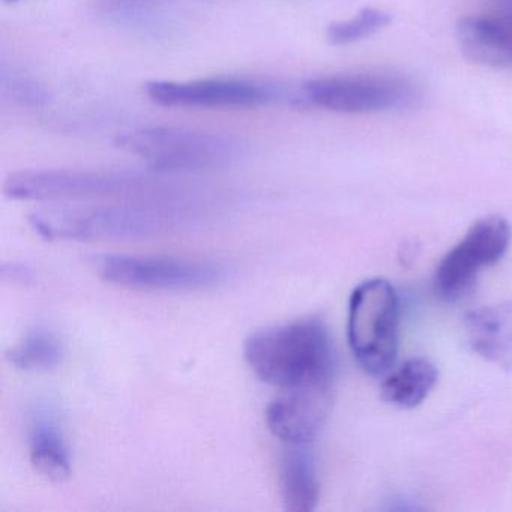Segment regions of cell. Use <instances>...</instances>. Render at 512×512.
Masks as SVG:
<instances>
[{"label":"cell","mask_w":512,"mask_h":512,"mask_svg":"<svg viewBox=\"0 0 512 512\" xmlns=\"http://www.w3.org/2000/svg\"><path fill=\"white\" fill-rule=\"evenodd\" d=\"M244 358L259 379L281 391L334 386V346L328 329L316 317L250 335L244 344Z\"/></svg>","instance_id":"obj_1"},{"label":"cell","mask_w":512,"mask_h":512,"mask_svg":"<svg viewBox=\"0 0 512 512\" xmlns=\"http://www.w3.org/2000/svg\"><path fill=\"white\" fill-rule=\"evenodd\" d=\"M193 221L173 202L128 203L94 208L52 209L29 218L32 229L49 241L131 242L176 232Z\"/></svg>","instance_id":"obj_2"},{"label":"cell","mask_w":512,"mask_h":512,"mask_svg":"<svg viewBox=\"0 0 512 512\" xmlns=\"http://www.w3.org/2000/svg\"><path fill=\"white\" fill-rule=\"evenodd\" d=\"M349 343L356 361L371 376H382L398 352V298L382 278L353 290L349 304Z\"/></svg>","instance_id":"obj_3"},{"label":"cell","mask_w":512,"mask_h":512,"mask_svg":"<svg viewBox=\"0 0 512 512\" xmlns=\"http://www.w3.org/2000/svg\"><path fill=\"white\" fill-rule=\"evenodd\" d=\"M116 145L148 161L155 172H194L226 164L236 146L208 131L184 127H146L121 134Z\"/></svg>","instance_id":"obj_4"},{"label":"cell","mask_w":512,"mask_h":512,"mask_svg":"<svg viewBox=\"0 0 512 512\" xmlns=\"http://www.w3.org/2000/svg\"><path fill=\"white\" fill-rule=\"evenodd\" d=\"M421 100L418 86L394 74L320 77L302 85L307 106L344 115L412 109Z\"/></svg>","instance_id":"obj_5"},{"label":"cell","mask_w":512,"mask_h":512,"mask_svg":"<svg viewBox=\"0 0 512 512\" xmlns=\"http://www.w3.org/2000/svg\"><path fill=\"white\" fill-rule=\"evenodd\" d=\"M151 190V182L133 173L80 170H23L8 176L4 193L25 202L136 197Z\"/></svg>","instance_id":"obj_6"},{"label":"cell","mask_w":512,"mask_h":512,"mask_svg":"<svg viewBox=\"0 0 512 512\" xmlns=\"http://www.w3.org/2000/svg\"><path fill=\"white\" fill-rule=\"evenodd\" d=\"M511 229L502 217L476 221L463 239L443 257L436 271V290L446 301H458L472 290L479 272L502 259Z\"/></svg>","instance_id":"obj_7"},{"label":"cell","mask_w":512,"mask_h":512,"mask_svg":"<svg viewBox=\"0 0 512 512\" xmlns=\"http://www.w3.org/2000/svg\"><path fill=\"white\" fill-rule=\"evenodd\" d=\"M101 275L128 289L182 292L215 286L224 272L211 263L191 260L110 256L101 265Z\"/></svg>","instance_id":"obj_8"},{"label":"cell","mask_w":512,"mask_h":512,"mask_svg":"<svg viewBox=\"0 0 512 512\" xmlns=\"http://www.w3.org/2000/svg\"><path fill=\"white\" fill-rule=\"evenodd\" d=\"M145 91L158 106L178 109H242L263 106L271 100V92L262 85L235 79L154 80L146 83Z\"/></svg>","instance_id":"obj_9"},{"label":"cell","mask_w":512,"mask_h":512,"mask_svg":"<svg viewBox=\"0 0 512 512\" xmlns=\"http://www.w3.org/2000/svg\"><path fill=\"white\" fill-rule=\"evenodd\" d=\"M332 389L283 391L266 409V425L281 442L307 446L322 430L329 409Z\"/></svg>","instance_id":"obj_10"},{"label":"cell","mask_w":512,"mask_h":512,"mask_svg":"<svg viewBox=\"0 0 512 512\" xmlns=\"http://www.w3.org/2000/svg\"><path fill=\"white\" fill-rule=\"evenodd\" d=\"M457 40L467 61L497 70L512 68V20L494 13L466 17L458 22Z\"/></svg>","instance_id":"obj_11"},{"label":"cell","mask_w":512,"mask_h":512,"mask_svg":"<svg viewBox=\"0 0 512 512\" xmlns=\"http://www.w3.org/2000/svg\"><path fill=\"white\" fill-rule=\"evenodd\" d=\"M466 332L478 355L503 368H512V302L467 314Z\"/></svg>","instance_id":"obj_12"},{"label":"cell","mask_w":512,"mask_h":512,"mask_svg":"<svg viewBox=\"0 0 512 512\" xmlns=\"http://www.w3.org/2000/svg\"><path fill=\"white\" fill-rule=\"evenodd\" d=\"M305 446H293L280 467V491L284 508L292 512H310L319 502V479L313 458Z\"/></svg>","instance_id":"obj_13"},{"label":"cell","mask_w":512,"mask_h":512,"mask_svg":"<svg viewBox=\"0 0 512 512\" xmlns=\"http://www.w3.org/2000/svg\"><path fill=\"white\" fill-rule=\"evenodd\" d=\"M437 382V370L430 361L410 359L382 383L380 394L386 403L401 409L419 406Z\"/></svg>","instance_id":"obj_14"},{"label":"cell","mask_w":512,"mask_h":512,"mask_svg":"<svg viewBox=\"0 0 512 512\" xmlns=\"http://www.w3.org/2000/svg\"><path fill=\"white\" fill-rule=\"evenodd\" d=\"M31 461L35 469L50 481L70 478L71 455L61 428L52 419H40L32 428Z\"/></svg>","instance_id":"obj_15"},{"label":"cell","mask_w":512,"mask_h":512,"mask_svg":"<svg viewBox=\"0 0 512 512\" xmlns=\"http://www.w3.org/2000/svg\"><path fill=\"white\" fill-rule=\"evenodd\" d=\"M64 349L61 341L49 331L37 329L29 332L16 347L8 353L14 367L25 371L53 370L61 364Z\"/></svg>","instance_id":"obj_16"},{"label":"cell","mask_w":512,"mask_h":512,"mask_svg":"<svg viewBox=\"0 0 512 512\" xmlns=\"http://www.w3.org/2000/svg\"><path fill=\"white\" fill-rule=\"evenodd\" d=\"M392 22L389 13L374 8L359 11L353 19L332 23L326 29V41L331 46H349L385 29Z\"/></svg>","instance_id":"obj_17"},{"label":"cell","mask_w":512,"mask_h":512,"mask_svg":"<svg viewBox=\"0 0 512 512\" xmlns=\"http://www.w3.org/2000/svg\"><path fill=\"white\" fill-rule=\"evenodd\" d=\"M34 278V272L28 266L20 263H10L2 266V280L11 281V283L28 284Z\"/></svg>","instance_id":"obj_18"},{"label":"cell","mask_w":512,"mask_h":512,"mask_svg":"<svg viewBox=\"0 0 512 512\" xmlns=\"http://www.w3.org/2000/svg\"><path fill=\"white\" fill-rule=\"evenodd\" d=\"M493 2V13L500 14V16L512 17V0H493Z\"/></svg>","instance_id":"obj_19"},{"label":"cell","mask_w":512,"mask_h":512,"mask_svg":"<svg viewBox=\"0 0 512 512\" xmlns=\"http://www.w3.org/2000/svg\"><path fill=\"white\" fill-rule=\"evenodd\" d=\"M5 5H17L20 4V2H23V0H2Z\"/></svg>","instance_id":"obj_20"}]
</instances>
